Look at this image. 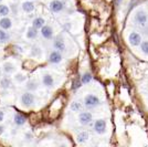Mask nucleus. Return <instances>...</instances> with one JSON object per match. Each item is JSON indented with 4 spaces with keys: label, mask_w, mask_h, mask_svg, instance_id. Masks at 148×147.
<instances>
[{
    "label": "nucleus",
    "mask_w": 148,
    "mask_h": 147,
    "mask_svg": "<svg viewBox=\"0 0 148 147\" xmlns=\"http://www.w3.org/2000/svg\"><path fill=\"white\" fill-rule=\"evenodd\" d=\"M99 103H101L99 98L96 95H94V94H88L84 98V105L86 106L87 109H94V107L99 106Z\"/></svg>",
    "instance_id": "nucleus-1"
},
{
    "label": "nucleus",
    "mask_w": 148,
    "mask_h": 147,
    "mask_svg": "<svg viewBox=\"0 0 148 147\" xmlns=\"http://www.w3.org/2000/svg\"><path fill=\"white\" fill-rule=\"evenodd\" d=\"M147 20H148L147 13L145 12L144 10H138V11L136 12L135 21L138 25H140V27H146V25H147Z\"/></svg>",
    "instance_id": "nucleus-2"
},
{
    "label": "nucleus",
    "mask_w": 148,
    "mask_h": 147,
    "mask_svg": "<svg viewBox=\"0 0 148 147\" xmlns=\"http://www.w3.org/2000/svg\"><path fill=\"white\" fill-rule=\"evenodd\" d=\"M128 40H130V43L133 47H138L142 43V37L138 32H130Z\"/></svg>",
    "instance_id": "nucleus-3"
},
{
    "label": "nucleus",
    "mask_w": 148,
    "mask_h": 147,
    "mask_svg": "<svg viewBox=\"0 0 148 147\" xmlns=\"http://www.w3.org/2000/svg\"><path fill=\"white\" fill-rule=\"evenodd\" d=\"M92 114L90 112H82L80 115H79V121H80V124L82 125H87L92 122Z\"/></svg>",
    "instance_id": "nucleus-4"
},
{
    "label": "nucleus",
    "mask_w": 148,
    "mask_h": 147,
    "mask_svg": "<svg viewBox=\"0 0 148 147\" xmlns=\"http://www.w3.org/2000/svg\"><path fill=\"white\" fill-rule=\"evenodd\" d=\"M94 129L97 134H104L106 131V122L104 120H97L94 124Z\"/></svg>",
    "instance_id": "nucleus-5"
},
{
    "label": "nucleus",
    "mask_w": 148,
    "mask_h": 147,
    "mask_svg": "<svg viewBox=\"0 0 148 147\" xmlns=\"http://www.w3.org/2000/svg\"><path fill=\"white\" fill-rule=\"evenodd\" d=\"M50 9L53 12H60L64 9V3L60 0H53L50 2Z\"/></svg>",
    "instance_id": "nucleus-6"
},
{
    "label": "nucleus",
    "mask_w": 148,
    "mask_h": 147,
    "mask_svg": "<svg viewBox=\"0 0 148 147\" xmlns=\"http://www.w3.org/2000/svg\"><path fill=\"white\" fill-rule=\"evenodd\" d=\"M21 102H22V104L25 105V106H30L31 104H33V102H34V96H33V94L30 92H27L25 94H22V96H21Z\"/></svg>",
    "instance_id": "nucleus-7"
},
{
    "label": "nucleus",
    "mask_w": 148,
    "mask_h": 147,
    "mask_svg": "<svg viewBox=\"0 0 148 147\" xmlns=\"http://www.w3.org/2000/svg\"><path fill=\"white\" fill-rule=\"evenodd\" d=\"M49 61L51 62V63H54V64H56V63H60V62L62 61V54L60 51H53V52H51V54H50L49 56Z\"/></svg>",
    "instance_id": "nucleus-8"
},
{
    "label": "nucleus",
    "mask_w": 148,
    "mask_h": 147,
    "mask_svg": "<svg viewBox=\"0 0 148 147\" xmlns=\"http://www.w3.org/2000/svg\"><path fill=\"white\" fill-rule=\"evenodd\" d=\"M41 34L44 39H51L53 37V29L50 27V25H44L42 28H41Z\"/></svg>",
    "instance_id": "nucleus-9"
},
{
    "label": "nucleus",
    "mask_w": 148,
    "mask_h": 147,
    "mask_svg": "<svg viewBox=\"0 0 148 147\" xmlns=\"http://www.w3.org/2000/svg\"><path fill=\"white\" fill-rule=\"evenodd\" d=\"M53 47H54V49L60 52L65 51V43L63 42L62 39H56V41L53 42Z\"/></svg>",
    "instance_id": "nucleus-10"
},
{
    "label": "nucleus",
    "mask_w": 148,
    "mask_h": 147,
    "mask_svg": "<svg viewBox=\"0 0 148 147\" xmlns=\"http://www.w3.org/2000/svg\"><path fill=\"white\" fill-rule=\"evenodd\" d=\"M11 25H12V23H11V20L9 18H6V17H5V18H2L0 20V28L3 29V30L10 29Z\"/></svg>",
    "instance_id": "nucleus-11"
},
{
    "label": "nucleus",
    "mask_w": 148,
    "mask_h": 147,
    "mask_svg": "<svg viewBox=\"0 0 148 147\" xmlns=\"http://www.w3.org/2000/svg\"><path fill=\"white\" fill-rule=\"evenodd\" d=\"M45 23V21H44L43 18H41V17H38L33 20V22H32V27L33 28H36V29H41L42 27L44 25Z\"/></svg>",
    "instance_id": "nucleus-12"
},
{
    "label": "nucleus",
    "mask_w": 148,
    "mask_h": 147,
    "mask_svg": "<svg viewBox=\"0 0 148 147\" xmlns=\"http://www.w3.org/2000/svg\"><path fill=\"white\" fill-rule=\"evenodd\" d=\"M42 82H43L44 85L48 86V87H51V86L54 84V80H53V78L50 74H45L44 75L43 79H42Z\"/></svg>",
    "instance_id": "nucleus-13"
},
{
    "label": "nucleus",
    "mask_w": 148,
    "mask_h": 147,
    "mask_svg": "<svg viewBox=\"0 0 148 147\" xmlns=\"http://www.w3.org/2000/svg\"><path fill=\"white\" fill-rule=\"evenodd\" d=\"M22 9L25 10V12H31L34 9V3L31 2V1H25V2L22 3Z\"/></svg>",
    "instance_id": "nucleus-14"
},
{
    "label": "nucleus",
    "mask_w": 148,
    "mask_h": 147,
    "mask_svg": "<svg viewBox=\"0 0 148 147\" xmlns=\"http://www.w3.org/2000/svg\"><path fill=\"white\" fill-rule=\"evenodd\" d=\"M25 117L23 116V115H21V114H16L14 115V123H16V125H18V126H20V125H23L25 123Z\"/></svg>",
    "instance_id": "nucleus-15"
},
{
    "label": "nucleus",
    "mask_w": 148,
    "mask_h": 147,
    "mask_svg": "<svg viewBox=\"0 0 148 147\" xmlns=\"http://www.w3.org/2000/svg\"><path fill=\"white\" fill-rule=\"evenodd\" d=\"M38 36V29L36 28H33V27H31L28 29V32H27V38L28 39H34V38H37Z\"/></svg>",
    "instance_id": "nucleus-16"
},
{
    "label": "nucleus",
    "mask_w": 148,
    "mask_h": 147,
    "mask_svg": "<svg viewBox=\"0 0 148 147\" xmlns=\"http://www.w3.org/2000/svg\"><path fill=\"white\" fill-rule=\"evenodd\" d=\"M88 139V133L87 132H81L80 134L77 135V142L80 144H83Z\"/></svg>",
    "instance_id": "nucleus-17"
},
{
    "label": "nucleus",
    "mask_w": 148,
    "mask_h": 147,
    "mask_svg": "<svg viewBox=\"0 0 148 147\" xmlns=\"http://www.w3.org/2000/svg\"><path fill=\"white\" fill-rule=\"evenodd\" d=\"M9 39H10V36H9L3 29H1V30H0V42L1 43L7 42Z\"/></svg>",
    "instance_id": "nucleus-18"
},
{
    "label": "nucleus",
    "mask_w": 148,
    "mask_h": 147,
    "mask_svg": "<svg viewBox=\"0 0 148 147\" xmlns=\"http://www.w3.org/2000/svg\"><path fill=\"white\" fill-rule=\"evenodd\" d=\"M82 109H83V105L77 101H75L71 104V110L73 112H80V111H82Z\"/></svg>",
    "instance_id": "nucleus-19"
},
{
    "label": "nucleus",
    "mask_w": 148,
    "mask_h": 147,
    "mask_svg": "<svg viewBox=\"0 0 148 147\" xmlns=\"http://www.w3.org/2000/svg\"><path fill=\"white\" fill-rule=\"evenodd\" d=\"M3 71L6 72V73H12L13 71H14V67H13L12 63H5L3 64Z\"/></svg>",
    "instance_id": "nucleus-20"
},
{
    "label": "nucleus",
    "mask_w": 148,
    "mask_h": 147,
    "mask_svg": "<svg viewBox=\"0 0 148 147\" xmlns=\"http://www.w3.org/2000/svg\"><path fill=\"white\" fill-rule=\"evenodd\" d=\"M92 80V75L91 73H84L82 75V78H81V82H82V84H86L88 82H91Z\"/></svg>",
    "instance_id": "nucleus-21"
},
{
    "label": "nucleus",
    "mask_w": 148,
    "mask_h": 147,
    "mask_svg": "<svg viewBox=\"0 0 148 147\" xmlns=\"http://www.w3.org/2000/svg\"><path fill=\"white\" fill-rule=\"evenodd\" d=\"M0 84H1V86L3 89H8V87L11 86V81L9 80L8 78H5V79H2V80L0 81Z\"/></svg>",
    "instance_id": "nucleus-22"
},
{
    "label": "nucleus",
    "mask_w": 148,
    "mask_h": 147,
    "mask_svg": "<svg viewBox=\"0 0 148 147\" xmlns=\"http://www.w3.org/2000/svg\"><path fill=\"white\" fill-rule=\"evenodd\" d=\"M8 13H9V8L6 5H0V16L6 17Z\"/></svg>",
    "instance_id": "nucleus-23"
},
{
    "label": "nucleus",
    "mask_w": 148,
    "mask_h": 147,
    "mask_svg": "<svg viewBox=\"0 0 148 147\" xmlns=\"http://www.w3.org/2000/svg\"><path fill=\"white\" fill-rule=\"evenodd\" d=\"M31 55H32V56H40V55H41V50H40V48H38V47H32Z\"/></svg>",
    "instance_id": "nucleus-24"
},
{
    "label": "nucleus",
    "mask_w": 148,
    "mask_h": 147,
    "mask_svg": "<svg viewBox=\"0 0 148 147\" xmlns=\"http://www.w3.org/2000/svg\"><path fill=\"white\" fill-rule=\"evenodd\" d=\"M139 45H140V50L143 51V53L148 55V41H144Z\"/></svg>",
    "instance_id": "nucleus-25"
},
{
    "label": "nucleus",
    "mask_w": 148,
    "mask_h": 147,
    "mask_svg": "<svg viewBox=\"0 0 148 147\" xmlns=\"http://www.w3.org/2000/svg\"><path fill=\"white\" fill-rule=\"evenodd\" d=\"M27 87H28V90H30V91H33V90H36V89L38 87L37 82H34V81H30V82H28V84H27Z\"/></svg>",
    "instance_id": "nucleus-26"
},
{
    "label": "nucleus",
    "mask_w": 148,
    "mask_h": 147,
    "mask_svg": "<svg viewBox=\"0 0 148 147\" xmlns=\"http://www.w3.org/2000/svg\"><path fill=\"white\" fill-rule=\"evenodd\" d=\"M82 85V82L79 78H76L75 80L73 81V85H72V90H77L80 86Z\"/></svg>",
    "instance_id": "nucleus-27"
},
{
    "label": "nucleus",
    "mask_w": 148,
    "mask_h": 147,
    "mask_svg": "<svg viewBox=\"0 0 148 147\" xmlns=\"http://www.w3.org/2000/svg\"><path fill=\"white\" fill-rule=\"evenodd\" d=\"M3 117H5L3 112H1V111H0V122H2V121H3Z\"/></svg>",
    "instance_id": "nucleus-28"
},
{
    "label": "nucleus",
    "mask_w": 148,
    "mask_h": 147,
    "mask_svg": "<svg viewBox=\"0 0 148 147\" xmlns=\"http://www.w3.org/2000/svg\"><path fill=\"white\" fill-rule=\"evenodd\" d=\"M21 76H22V75H21V74H19V75H17V76H16V79H17V80H19V81H22V80H23V78H21Z\"/></svg>",
    "instance_id": "nucleus-29"
},
{
    "label": "nucleus",
    "mask_w": 148,
    "mask_h": 147,
    "mask_svg": "<svg viewBox=\"0 0 148 147\" xmlns=\"http://www.w3.org/2000/svg\"><path fill=\"white\" fill-rule=\"evenodd\" d=\"M3 129H5L3 128V126H0V135L3 133Z\"/></svg>",
    "instance_id": "nucleus-30"
},
{
    "label": "nucleus",
    "mask_w": 148,
    "mask_h": 147,
    "mask_svg": "<svg viewBox=\"0 0 148 147\" xmlns=\"http://www.w3.org/2000/svg\"><path fill=\"white\" fill-rule=\"evenodd\" d=\"M0 2H1V0H0Z\"/></svg>",
    "instance_id": "nucleus-31"
}]
</instances>
